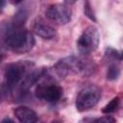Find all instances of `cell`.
<instances>
[{"mask_svg":"<svg viewBox=\"0 0 123 123\" xmlns=\"http://www.w3.org/2000/svg\"><path fill=\"white\" fill-rule=\"evenodd\" d=\"M100 35L96 27H86L77 39V48L83 55H88L95 51L99 45Z\"/></svg>","mask_w":123,"mask_h":123,"instance_id":"5","label":"cell"},{"mask_svg":"<svg viewBox=\"0 0 123 123\" xmlns=\"http://www.w3.org/2000/svg\"><path fill=\"white\" fill-rule=\"evenodd\" d=\"M84 13L85 15H86V17H88L90 20L92 21H96V17H95V14L92 11V8L90 6V3L88 1L85 2V5H84Z\"/></svg>","mask_w":123,"mask_h":123,"instance_id":"13","label":"cell"},{"mask_svg":"<svg viewBox=\"0 0 123 123\" xmlns=\"http://www.w3.org/2000/svg\"><path fill=\"white\" fill-rule=\"evenodd\" d=\"M114 122H115V119L112 116L105 115V116H101L99 118H95L89 123H114Z\"/></svg>","mask_w":123,"mask_h":123,"instance_id":"15","label":"cell"},{"mask_svg":"<svg viewBox=\"0 0 123 123\" xmlns=\"http://www.w3.org/2000/svg\"><path fill=\"white\" fill-rule=\"evenodd\" d=\"M118 105H119V98L118 97H114L103 108L102 111L104 113H111L117 109Z\"/></svg>","mask_w":123,"mask_h":123,"instance_id":"12","label":"cell"},{"mask_svg":"<svg viewBox=\"0 0 123 123\" xmlns=\"http://www.w3.org/2000/svg\"><path fill=\"white\" fill-rule=\"evenodd\" d=\"M30 63L26 62H12L7 65L5 70V83L3 84V93L11 92L12 89L18 84L21 83L23 78L29 72Z\"/></svg>","mask_w":123,"mask_h":123,"instance_id":"3","label":"cell"},{"mask_svg":"<svg viewBox=\"0 0 123 123\" xmlns=\"http://www.w3.org/2000/svg\"><path fill=\"white\" fill-rule=\"evenodd\" d=\"M101 98V89L94 86L89 85L83 87L76 98V108L79 111H84L93 108Z\"/></svg>","mask_w":123,"mask_h":123,"instance_id":"4","label":"cell"},{"mask_svg":"<svg viewBox=\"0 0 123 123\" xmlns=\"http://www.w3.org/2000/svg\"><path fill=\"white\" fill-rule=\"evenodd\" d=\"M45 74V69L43 68H39V69H33L32 71H29L26 76L23 78V80L21 81V83L19 84L20 86V90L21 91H25L28 90L31 86H33L34 85H36L38 80L43 77Z\"/></svg>","mask_w":123,"mask_h":123,"instance_id":"8","label":"cell"},{"mask_svg":"<svg viewBox=\"0 0 123 123\" xmlns=\"http://www.w3.org/2000/svg\"><path fill=\"white\" fill-rule=\"evenodd\" d=\"M106 57L111 61H118L120 60V53L112 48H108L106 50Z\"/></svg>","mask_w":123,"mask_h":123,"instance_id":"14","label":"cell"},{"mask_svg":"<svg viewBox=\"0 0 123 123\" xmlns=\"http://www.w3.org/2000/svg\"><path fill=\"white\" fill-rule=\"evenodd\" d=\"M120 60H123V51L120 52Z\"/></svg>","mask_w":123,"mask_h":123,"instance_id":"17","label":"cell"},{"mask_svg":"<svg viewBox=\"0 0 123 123\" xmlns=\"http://www.w3.org/2000/svg\"><path fill=\"white\" fill-rule=\"evenodd\" d=\"M1 123H14L10 117H5L2 121H1Z\"/></svg>","mask_w":123,"mask_h":123,"instance_id":"16","label":"cell"},{"mask_svg":"<svg viewBox=\"0 0 123 123\" xmlns=\"http://www.w3.org/2000/svg\"><path fill=\"white\" fill-rule=\"evenodd\" d=\"M57 73L61 77L66 76L68 73H82V74H91L94 70L93 62L85 59H79L76 57L64 58L55 65Z\"/></svg>","mask_w":123,"mask_h":123,"instance_id":"2","label":"cell"},{"mask_svg":"<svg viewBox=\"0 0 123 123\" xmlns=\"http://www.w3.org/2000/svg\"><path fill=\"white\" fill-rule=\"evenodd\" d=\"M34 32L40 37L46 39H52L57 36L56 30L50 25L46 24L42 20H37L34 24Z\"/></svg>","mask_w":123,"mask_h":123,"instance_id":"10","label":"cell"},{"mask_svg":"<svg viewBox=\"0 0 123 123\" xmlns=\"http://www.w3.org/2000/svg\"><path fill=\"white\" fill-rule=\"evenodd\" d=\"M120 75V69L116 63H111L110 64L108 71H107V79L110 81H114L116 80Z\"/></svg>","mask_w":123,"mask_h":123,"instance_id":"11","label":"cell"},{"mask_svg":"<svg viewBox=\"0 0 123 123\" xmlns=\"http://www.w3.org/2000/svg\"><path fill=\"white\" fill-rule=\"evenodd\" d=\"M36 96L46 102L56 103L62 96V88L54 83H42L37 86Z\"/></svg>","mask_w":123,"mask_h":123,"instance_id":"6","label":"cell"},{"mask_svg":"<svg viewBox=\"0 0 123 123\" xmlns=\"http://www.w3.org/2000/svg\"><path fill=\"white\" fill-rule=\"evenodd\" d=\"M14 115L19 123H37V115L32 109L20 106L14 110Z\"/></svg>","mask_w":123,"mask_h":123,"instance_id":"9","label":"cell"},{"mask_svg":"<svg viewBox=\"0 0 123 123\" xmlns=\"http://www.w3.org/2000/svg\"><path fill=\"white\" fill-rule=\"evenodd\" d=\"M45 15L50 21L60 25H64L71 19V10L64 4H53L46 9Z\"/></svg>","mask_w":123,"mask_h":123,"instance_id":"7","label":"cell"},{"mask_svg":"<svg viewBox=\"0 0 123 123\" xmlns=\"http://www.w3.org/2000/svg\"><path fill=\"white\" fill-rule=\"evenodd\" d=\"M4 46L15 53H24L31 50L35 44L33 34L23 26H17L12 23L8 24L4 30Z\"/></svg>","mask_w":123,"mask_h":123,"instance_id":"1","label":"cell"}]
</instances>
